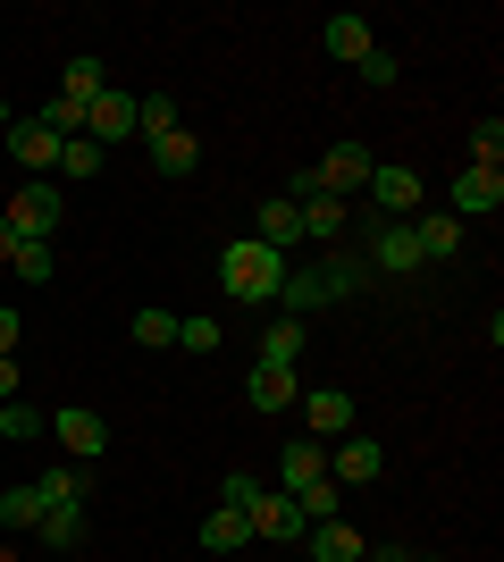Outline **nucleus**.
<instances>
[{
    "mask_svg": "<svg viewBox=\"0 0 504 562\" xmlns=\"http://www.w3.org/2000/svg\"><path fill=\"white\" fill-rule=\"evenodd\" d=\"M395 76H404V59H395V50H370V59H361V85H379V93L395 85Z\"/></svg>",
    "mask_w": 504,
    "mask_h": 562,
    "instance_id": "37",
    "label": "nucleus"
},
{
    "mask_svg": "<svg viewBox=\"0 0 504 562\" xmlns=\"http://www.w3.org/2000/svg\"><path fill=\"white\" fill-rule=\"evenodd\" d=\"M278 479H287V495L320 487V479H328V446H320V437H287V453H278Z\"/></svg>",
    "mask_w": 504,
    "mask_h": 562,
    "instance_id": "12",
    "label": "nucleus"
},
{
    "mask_svg": "<svg viewBox=\"0 0 504 562\" xmlns=\"http://www.w3.org/2000/svg\"><path fill=\"white\" fill-rule=\"evenodd\" d=\"M303 546H312V562H354V554H370L345 520H312V529H303Z\"/></svg>",
    "mask_w": 504,
    "mask_h": 562,
    "instance_id": "21",
    "label": "nucleus"
},
{
    "mask_svg": "<svg viewBox=\"0 0 504 562\" xmlns=\"http://www.w3.org/2000/svg\"><path fill=\"white\" fill-rule=\"evenodd\" d=\"M0 260H18V227L9 218H0Z\"/></svg>",
    "mask_w": 504,
    "mask_h": 562,
    "instance_id": "43",
    "label": "nucleus"
},
{
    "mask_svg": "<svg viewBox=\"0 0 504 562\" xmlns=\"http://www.w3.org/2000/svg\"><path fill=\"white\" fill-rule=\"evenodd\" d=\"M261 361L294 370V361H303V319H269V336H261Z\"/></svg>",
    "mask_w": 504,
    "mask_h": 562,
    "instance_id": "27",
    "label": "nucleus"
},
{
    "mask_svg": "<svg viewBox=\"0 0 504 562\" xmlns=\"http://www.w3.org/2000/svg\"><path fill=\"white\" fill-rule=\"evenodd\" d=\"M253 495H261V479H253V470H227V479H219V504H236V513L253 504Z\"/></svg>",
    "mask_w": 504,
    "mask_h": 562,
    "instance_id": "38",
    "label": "nucleus"
},
{
    "mask_svg": "<svg viewBox=\"0 0 504 562\" xmlns=\"http://www.w3.org/2000/svg\"><path fill=\"white\" fill-rule=\"evenodd\" d=\"M278 303H287V319H312V311L328 303V285H320V269H287V285H278Z\"/></svg>",
    "mask_w": 504,
    "mask_h": 562,
    "instance_id": "25",
    "label": "nucleus"
},
{
    "mask_svg": "<svg viewBox=\"0 0 504 562\" xmlns=\"http://www.w3.org/2000/svg\"><path fill=\"white\" fill-rule=\"evenodd\" d=\"M101 168H110V151H101L93 135H68V143H59V177H76V186H93Z\"/></svg>",
    "mask_w": 504,
    "mask_h": 562,
    "instance_id": "24",
    "label": "nucleus"
},
{
    "mask_svg": "<svg viewBox=\"0 0 504 562\" xmlns=\"http://www.w3.org/2000/svg\"><path fill=\"white\" fill-rule=\"evenodd\" d=\"M354 562H361V554H354Z\"/></svg>",
    "mask_w": 504,
    "mask_h": 562,
    "instance_id": "45",
    "label": "nucleus"
},
{
    "mask_svg": "<svg viewBox=\"0 0 504 562\" xmlns=\"http://www.w3.org/2000/svg\"><path fill=\"white\" fill-rule=\"evenodd\" d=\"M59 93H68V101H85V110H93V101L110 93V68H101L93 50H76L68 68H59Z\"/></svg>",
    "mask_w": 504,
    "mask_h": 562,
    "instance_id": "18",
    "label": "nucleus"
},
{
    "mask_svg": "<svg viewBox=\"0 0 504 562\" xmlns=\"http://www.w3.org/2000/svg\"><path fill=\"white\" fill-rule=\"evenodd\" d=\"M51 437L68 446V462L93 470V462H101V446H110V420H101V412H85V403H68V412H51Z\"/></svg>",
    "mask_w": 504,
    "mask_h": 562,
    "instance_id": "6",
    "label": "nucleus"
},
{
    "mask_svg": "<svg viewBox=\"0 0 504 562\" xmlns=\"http://www.w3.org/2000/svg\"><path fill=\"white\" fill-rule=\"evenodd\" d=\"M219 285H227L236 303H278V285H287V252H269V244L236 235V244L219 252Z\"/></svg>",
    "mask_w": 504,
    "mask_h": 562,
    "instance_id": "1",
    "label": "nucleus"
},
{
    "mask_svg": "<svg viewBox=\"0 0 504 562\" xmlns=\"http://www.w3.org/2000/svg\"><path fill=\"white\" fill-rule=\"evenodd\" d=\"M177 345H186V352H211L219 328H211V319H177Z\"/></svg>",
    "mask_w": 504,
    "mask_h": 562,
    "instance_id": "39",
    "label": "nucleus"
},
{
    "mask_svg": "<svg viewBox=\"0 0 504 562\" xmlns=\"http://www.w3.org/2000/svg\"><path fill=\"white\" fill-rule=\"evenodd\" d=\"M0 352H18V311L0 303Z\"/></svg>",
    "mask_w": 504,
    "mask_h": 562,
    "instance_id": "41",
    "label": "nucleus"
},
{
    "mask_svg": "<svg viewBox=\"0 0 504 562\" xmlns=\"http://www.w3.org/2000/svg\"><path fill=\"white\" fill-rule=\"evenodd\" d=\"M294 504H303V520H336V504H345V487H336V479H320V487H303V495H294Z\"/></svg>",
    "mask_w": 504,
    "mask_h": 562,
    "instance_id": "36",
    "label": "nucleus"
},
{
    "mask_svg": "<svg viewBox=\"0 0 504 562\" xmlns=\"http://www.w3.org/2000/svg\"><path fill=\"white\" fill-rule=\"evenodd\" d=\"M370 168H379V160H370L361 143H328V151L312 160V186H320V193H336V202H354V193L370 186Z\"/></svg>",
    "mask_w": 504,
    "mask_h": 562,
    "instance_id": "3",
    "label": "nucleus"
},
{
    "mask_svg": "<svg viewBox=\"0 0 504 562\" xmlns=\"http://www.w3.org/2000/svg\"><path fill=\"white\" fill-rule=\"evenodd\" d=\"M361 562H421V554H404V546H379V554H361Z\"/></svg>",
    "mask_w": 504,
    "mask_h": 562,
    "instance_id": "42",
    "label": "nucleus"
},
{
    "mask_svg": "<svg viewBox=\"0 0 504 562\" xmlns=\"http://www.w3.org/2000/svg\"><path fill=\"white\" fill-rule=\"evenodd\" d=\"M152 168H160L168 186H177V177H193V168H202V143H193L186 126H177V135H160V143H152Z\"/></svg>",
    "mask_w": 504,
    "mask_h": 562,
    "instance_id": "22",
    "label": "nucleus"
},
{
    "mask_svg": "<svg viewBox=\"0 0 504 562\" xmlns=\"http://www.w3.org/2000/svg\"><path fill=\"white\" fill-rule=\"evenodd\" d=\"M294 403H303V437H320V446L354 437V395L345 386H312V395H294Z\"/></svg>",
    "mask_w": 504,
    "mask_h": 562,
    "instance_id": "7",
    "label": "nucleus"
},
{
    "mask_svg": "<svg viewBox=\"0 0 504 562\" xmlns=\"http://www.w3.org/2000/svg\"><path fill=\"white\" fill-rule=\"evenodd\" d=\"M202 546H211V554H236V546H253V520H244L236 504H211V520H202Z\"/></svg>",
    "mask_w": 504,
    "mask_h": 562,
    "instance_id": "23",
    "label": "nucleus"
},
{
    "mask_svg": "<svg viewBox=\"0 0 504 562\" xmlns=\"http://www.w3.org/2000/svg\"><path fill=\"white\" fill-rule=\"evenodd\" d=\"M244 520H253V538H278V546H303V529H312V520H303V504H294L287 487L278 495H253V504H244Z\"/></svg>",
    "mask_w": 504,
    "mask_h": 562,
    "instance_id": "4",
    "label": "nucleus"
},
{
    "mask_svg": "<svg viewBox=\"0 0 504 562\" xmlns=\"http://www.w3.org/2000/svg\"><path fill=\"white\" fill-rule=\"evenodd\" d=\"M135 345H144V352H168V345H177V319H168V311H135Z\"/></svg>",
    "mask_w": 504,
    "mask_h": 562,
    "instance_id": "34",
    "label": "nucleus"
},
{
    "mask_svg": "<svg viewBox=\"0 0 504 562\" xmlns=\"http://www.w3.org/2000/svg\"><path fill=\"white\" fill-rule=\"evenodd\" d=\"M0 403H18V352H0Z\"/></svg>",
    "mask_w": 504,
    "mask_h": 562,
    "instance_id": "40",
    "label": "nucleus"
},
{
    "mask_svg": "<svg viewBox=\"0 0 504 562\" xmlns=\"http://www.w3.org/2000/svg\"><path fill=\"white\" fill-rule=\"evenodd\" d=\"M0 437H18V446H25V437H51V412H34V403H0Z\"/></svg>",
    "mask_w": 504,
    "mask_h": 562,
    "instance_id": "31",
    "label": "nucleus"
},
{
    "mask_svg": "<svg viewBox=\"0 0 504 562\" xmlns=\"http://www.w3.org/2000/svg\"><path fill=\"white\" fill-rule=\"evenodd\" d=\"M9 269H18V285H51V278H59V252H51V244H18Z\"/></svg>",
    "mask_w": 504,
    "mask_h": 562,
    "instance_id": "32",
    "label": "nucleus"
},
{
    "mask_svg": "<svg viewBox=\"0 0 504 562\" xmlns=\"http://www.w3.org/2000/svg\"><path fill=\"white\" fill-rule=\"evenodd\" d=\"M496 211H504V168H480V160H471V168L455 177V218L471 227V218H496Z\"/></svg>",
    "mask_w": 504,
    "mask_h": 562,
    "instance_id": "8",
    "label": "nucleus"
},
{
    "mask_svg": "<svg viewBox=\"0 0 504 562\" xmlns=\"http://www.w3.org/2000/svg\"><path fill=\"white\" fill-rule=\"evenodd\" d=\"M412 244H421V260H455V252H462V218H455V211L412 218Z\"/></svg>",
    "mask_w": 504,
    "mask_h": 562,
    "instance_id": "17",
    "label": "nucleus"
},
{
    "mask_svg": "<svg viewBox=\"0 0 504 562\" xmlns=\"http://www.w3.org/2000/svg\"><path fill=\"white\" fill-rule=\"evenodd\" d=\"M177 126H186V117H177V93H144V101H135V135H144V143L177 135Z\"/></svg>",
    "mask_w": 504,
    "mask_h": 562,
    "instance_id": "26",
    "label": "nucleus"
},
{
    "mask_svg": "<svg viewBox=\"0 0 504 562\" xmlns=\"http://www.w3.org/2000/svg\"><path fill=\"white\" fill-rule=\"evenodd\" d=\"M294 395H303V386H294V370H278V361H253V378H244V403H253V412H287Z\"/></svg>",
    "mask_w": 504,
    "mask_h": 562,
    "instance_id": "13",
    "label": "nucleus"
},
{
    "mask_svg": "<svg viewBox=\"0 0 504 562\" xmlns=\"http://www.w3.org/2000/svg\"><path fill=\"white\" fill-rule=\"evenodd\" d=\"M303 211V235H320V244H336V235L354 227V202H336V193H312V202H294Z\"/></svg>",
    "mask_w": 504,
    "mask_h": 562,
    "instance_id": "20",
    "label": "nucleus"
},
{
    "mask_svg": "<svg viewBox=\"0 0 504 562\" xmlns=\"http://www.w3.org/2000/svg\"><path fill=\"white\" fill-rule=\"evenodd\" d=\"M85 135H93L101 151H110V143H126V135H135V101H126V93H101L93 110H85Z\"/></svg>",
    "mask_w": 504,
    "mask_h": 562,
    "instance_id": "15",
    "label": "nucleus"
},
{
    "mask_svg": "<svg viewBox=\"0 0 504 562\" xmlns=\"http://www.w3.org/2000/svg\"><path fill=\"white\" fill-rule=\"evenodd\" d=\"M320 43H328V59H345V68H361V59H370V18H354V9H345V18H328V34H320Z\"/></svg>",
    "mask_w": 504,
    "mask_h": 562,
    "instance_id": "16",
    "label": "nucleus"
},
{
    "mask_svg": "<svg viewBox=\"0 0 504 562\" xmlns=\"http://www.w3.org/2000/svg\"><path fill=\"white\" fill-rule=\"evenodd\" d=\"M320 285H328V303H336V294H361V285H370V269H361L354 252H328V260H320Z\"/></svg>",
    "mask_w": 504,
    "mask_h": 562,
    "instance_id": "29",
    "label": "nucleus"
},
{
    "mask_svg": "<svg viewBox=\"0 0 504 562\" xmlns=\"http://www.w3.org/2000/svg\"><path fill=\"white\" fill-rule=\"evenodd\" d=\"M379 470H387V453L370 446V437H336V446H328V479H336L345 495H354V487H370Z\"/></svg>",
    "mask_w": 504,
    "mask_h": 562,
    "instance_id": "10",
    "label": "nucleus"
},
{
    "mask_svg": "<svg viewBox=\"0 0 504 562\" xmlns=\"http://www.w3.org/2000/svg\"><path fill=\"white\" fill-rule=\"evenodd\" d=\"M294 235H303V211H294L287 193H269L261 211H253V244H269V252H287Z\"/></svg>",
    "mask_w": 504,
    "mask_h": 562,
    "instance_id": "14",
    "label": "nucleus"
},
{
    "mask_svg": "<svg viewBox=\"0 0 504 562\" xmlns=\"http://www.w3.org/2000/svg\"><path fill=\"white\" fill-rule=\"evenodd\" d=\"M34 538H43L51 554H76V546H85V504H51V513L34 520Z\"/></svg>",
    "mask_w": 504,
    "mask_h": 562,
    "instance_id": "19",
    "label": "nucleus"
},
{
    "mask_svg": "<svg viewBox=\"0 0 504 562\" xmlns=\"http://www.w3.org/2000/svg\"><path fill=\"white\" fill-rule=\"evenodd\" d=\"M361 269H379V278H412V269H421L412 218H387V227H370V252H361Z\"/></svg>",
    "mask_w": 504,
    "mask_h": 562,
    "instance_id": "5",
    "label": "nucleus"
},
{
    "mask_svg": "<svg viewBox=\"0 0 504 562\" xmlns=\"http://www.w3.org/2000/svg\"><path fill=\"white\" fill-rule=\"evenodd\" d=\"M471 160H480V168L504 160V117H480V126H471Z\"/></svg>",
    "mask_w": 504,
    "mask_h": 562,
    "instance_id": "35",
    "label": "nucleus"
},
{
    "mask_svg": "<svg viewBox=\"0 0 504 562\" xmlns=\"http://www.w3.org/2000/svg\"><path fill=\"white\" fill-rule=\"evenodd\" d=\"M34 117H43V126H51L59 143H68V135H85V101H68V93H51V101H43Z\"/></svg>",
    "mask_w": 504,
    "mask_h": 562,
    "instance_id": "33",
    "label": "nucleus"
},
{
    "mask_svg": "<svg viewBox=\"0 0 504 562\" xmlns=\"http://www.w3.org/2000/svg\"><path fill=\"white\" fill-rule=\"evenodd\" d=\"M34 487H43V504H85V462H51Z\"/></svg>",
    "mask_w": 504,
    "mask_h": 562,
    "instance_id": "28",
    "label": "nucleus"
},
{
    "mask_svg": "<svg viewBox=\"0 0 504 562\" xmlns=\"http://www.w3.org/2000/svg\"><path fill=\"white\" fill-rule=\"evenodd\" d=\"M9 227H18V244H51L59 235V218H68V202H59V186L51 177H18V193H9Z\"/></svg>",
    "mask_w": 504,
    "mask_h": 562,
    "instance_id": "2",
    "label": "nucleus"
},
{
    "mask_svg": "<svg viewBox=\"0 0 504 562\" xmlns=\"http://www.w3.org/2000/svg\"><path fill=\"white\" fill-rule=\"evenodd\" d=\"M43 513H51L43 487H9V495H0V529H34Z\"/></svg>",
    "mask_w": 504,
    "mask_h": 562,
    "instance_id": "30",
    "label": "nucleus"
},
{
    "mask_svg": "<svg viewBox=\"0 0 504 562\" xmlns=\"http://www.w3.org/2000/svg\"><path fill=\"white\" fill-rule=\"evenodd\" d=\"M9 160L25 177H43V168H59V135H51L43 117H9Z\"/></svg>",
    "mask_w": 504,
    "mask_h": 562,
    "instance_id": "11",
    "label": "nucleus"
},
{
    "mask_svg": "<svg viewBox=\"0 0 504 562\" xmlns=\"http://www.w3.org/2000/svg\"><path fill=\"white\" fill-rule=\"evenodd\" d=\"M0 135H9V101H0Z\"/></svg>",
    "mask_w": 504,
    "mask_h": 562,
    "instance_id": "44",
    "label": "nucleus"
},
{
    "mask_svg": "<svg viewBox=\"0 0 504 562\" xmlns=\"http://www.w3.org/2000/svg\"><path fill=\"white\" fill-rule=\"evenodd\" d=\"M361 193H370L387 218H412V211H421V168L387 160V168H370V186H361Z\"/></svg>",
    "mask_w": 504,
    "mask_h": 562,
    "instance_id": "9",
    "label": "nucleus"
}]
</instances>
